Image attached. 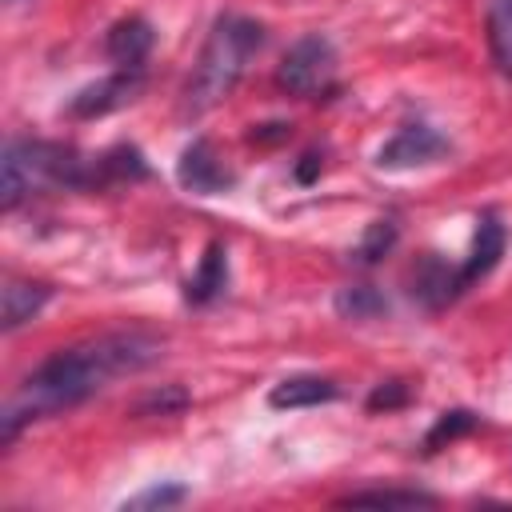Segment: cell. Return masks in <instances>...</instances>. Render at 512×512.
Listing matches in <instances>:
<instances>
[{"label":"cell","mask_w":512,"mask_h":512,"mask_svg":"<svg viewBox=\"0 0 512 512\" xmlns=\"http://www.w3.org/2000/svg\"><path fill=\"white\" fill-rule=\"evenodd\" d=\"M160 356H164V336H156L148 328L104 332V336H92V340L52 352L8 396V404L0 412V444L8 448L28 424L80 408L84 400L104 392L112 380L144 372Z\"/></svg>","instance_id":"obj_1"},{"label":"cell","mask_w":512,"mask_h":512,"mask_svg":"<svg viewBox=\"0 0 512 512\" xmlns=\"http://www.w3.org/2000/svg\"><path fill=\"white\" fill-rule=\"evenodd\" d=\"M264 24L240 12H224L212 20V32L196 56V68L184 84V116H204L212 112L220 100L232 96V88L240 84L248 60L264 48Z\"/></svg>","instance_id":"obj_2"},{"label":"cell","mask_w":512,"mask_h":512,"mask_svg":"<svg viewBox=\"0 0 512 512\" xmlns=\"http://www.w3.org/2000/svg\"><path fill=\"white\" fill-rule=\"evenodd\" d=\"M44 188H100L96 156H84L72 144L56 140L12 136L0 160V208L12 212Z\"/></svg>","instance_id":"obj_3"},{"label":"cell","mask_w":512,"mask_h":512,"mask_svg":"<svg viewBox=\"0 0 512 512\" xmlns=\"http://www.w3.org/2000/svg\"><path fill=\"white\" fill-rule=\"evenodd\" d=\"M276 84L288 96L300 100H320L336 88V44L320 32L300 36L276 64Z\"/></svg>","instance_id":"obj_4"},{"label":"cell","mask_w":512,"mask_h":512,"mask_svg":"<svg viewBox=\"0 0 512 512\" xmlns=\"http://www.w3.org/2000/svg\"><path fill=\"white\" fill-rule=\"evenodd\" d=\"M140 92H144V68H116L104 80L80 88L68 100V116L72 120H96V116H108V112L128 108Z\"/></svg>","instance_id":"obj_5"},{"label":"cell","mask_w":512,"mask_h":512,"mask_svg":"<svg viewBox=\"0 0 512 512\" xmlns=\"http://www.w3.org/2000/svg\"><path fill=\"white\" fill-rule=\"evenodd\" d=\"M448 152H452L448 136H440L432 124L416 120V124L396 128V136L376 152V164L380 168H420V164H436Z\"/></svg>","instance_id":"obj_6"},{"label":"cell","mask_w":512,"mask_h":512,"mask_svg":"<svg viewBox=\"0 0 512 512\" xmlns=\"http://www.w3.org/2000/svg\"><path fill=\"white\" fill-rule=\"evenodd\" d=\"M176 180L196 196H220V192H228L236 184V176L224 168V160L216 156L212 140H204V136L184 144V152L176 160Z\"/></svg>","instance_id":"obj_7"},{"label":"cell","mask_w":512,"mask_h":512,"mask_svg":"<svg viewBox=\"0 0 512 512\" xmlns=\"http://www.w3.org/2000/svg\"><path fill=\"white\" fill-rule=\"evenodd\" d=\"M500 256H504V224H500L492 212H484V216L476 220V236H472L468 260L456 268V284H460V292H468L476 280H484V276L500 264Z\"/></svg>","instance_id":"obj_8"},{"label":"cell","mask_w":512,"mask_h":512,"mask_svg":"<svg viewBox=\"0 0 512 512\" xmlns=\"http://www.w3.org/2000/svg\"><path fill=\"white\" fill-rule=\"evenodd\" d=\"M152 44H156V32H152V24L144 16H124L104 36V52H108V60L116 68H144Z\"/></svg>","instance_id":"obj_9"},{"label":"cell","mask_w":512,"mask_h":512,"mask_svg":"<svg viewBox=\"0 0 512 512\" xmlns=\"http://www.w3.org/2000/svg\"><path fill=\"white\" fill-rule=\"evenodd\" d=\"M48 300H52V288H48V284L8 276V280H4V292H0V328H4V332H16V328L28 324Z\"/></svg>","instance_id":"obj_10"},{"label":"cell","mask_w":512,"mask_h":512,"mask_svg":"<svg viewBox=\"0 0 512 512\" xmlns=\"http://www.w3.org/2000/svg\"><path fill=\"white\" fill-rule=\"evenodd\" d=\"M332 400H340V384L328 380V376H316V372L284 376L268 392L272 408H316V404H332Z\"/></svg>","instance_id":"obj_11"},{"label":"cell","mask_w":512,"mask_h":512,"mask_svg":"<svg viewBox=\"0 0 512 512\" xmlns=\"http://www.w3.org/2000/svg\"><path fill=\"white\" fill-rule=\"evenodd\" d=\"M412 296L424 304V308H444L460 296V284H456V268H448L444 260L436 256H424L420 268L412 272Z\"/></svg>","instance_id":"obj_12"},{"label":"cell","mask_w":512,"mask_h":512,"mask_svg":"<svg viewBox=\"0 0 512 512\" xmlns=\"http://www.w3.org/2000/svg\"><path fill=\"white\" fill-rule=\"evenodd\" d=\"M224 288H228V248H224L220 240H212V244L204 248V256H200V268L192 272L184 296H188L192 304H212Z\"/></svg>","instance_id":"obj_13"},{"label":"cell","mask_w":512,"mask_h":512,"mask_svg":"<svg viewBox=\"0 0 512 512\" xmlns=\"http://www.w3.org/2000/svg\"><path fill=\"white\" fill-rule=\"evenodd\" d=\"M488 44L504 76H512V0H488Z\"/></svg>","instance_id":"obj_14"},{"label":"cell","mask_w":512,"mask_h":512,"mask_svg":"<svg viewBox=\"0 0 512 512\" xmlns=\"http://www.w3.org/2000/svg\"><path fill=\"white\" fill-rule=\"evenodd\" d=\"M336 312L344 320H376V316L388 312V300L372 284H348V288L336 292Z\"/></svg>","instance_id":"obj_15"},{"label":"cell","mask_w":512,"mask_h":512,"mask_svg":"<svg viewBox=\"0 0 512 512\" xmlns=\"http://www.w3.org/2000/svg\"><path fill=\"white\" fill-rule=\"evenodd\" d=\"M396 240H400V224H396L392 216L372 220V224L364 228L360 244H356V264H380V260L396 248Z\"/></svg>","instance_id":"obj_16"},{"label":"cell","mask_w":512,"mask_h":512,"mask_svg":"<svg viewBox=\"0 0 512 512\" xmlns=\"http://www.w3.org/2000/svg\"><path fill=\"white\" fill-rule=\"evenodd\" d=\"M476 424H480V416H476L472 408L440 412V420H436V424L428 428V436H424V452H440V448H448L452 440H460V436L476 432Z\"/></svg>","instance_id":"obj_17"},{"label":"cell","mask_w":512,"mask_h":512,"mask_svg":"<svg viewBox=\"0 0 512 512\" xmlns=\"http://www.w3.org/2000/svg\"><path fill=\"white\" fill-rule=\"evenodd\" d=\"M336 504H400V508H416V504H436V496L420 492V488H356V492L340 496Z\"/></svg>","instance_id":"obj_18"},{"label":"cell","mask_w":512,"mask_h":512,"mask_svg":"<svg viewBox=\"0 0 512 512\" xmlns=\"http://www.w3.org/2000/svg\"><path fill=\"white\" fill-rule=\"evenodd\" d=\"M188 392L180 388V384H164V388H152L148 396H140L136 400V416H176V412H184L188 408Z\"/></svg>","instance_id":"obj_19"},{"label":"cell","mask_w":512,"mask_h":512,"mask_svg":"<svg viewBox=\"0 0 512 512\" xmlns=\"http://www.w3.org/2000/svg\"><path fill=\"white\" fill-rule=\"evenodd\" d=\"M412 400V384L408 380H380L368 392V412H396Z\"/></svg>","instance_id":"obj_20"},{"label":"cell","mask_w":512,"mask_h":512,"mask_svg":"<svg viewBox=\"0 0 512 512\" xmlns=\"http://www.w3.org/2000/svg\"><path fill=\"white\" fill-rule=\"evenodd\" d=\"M184 500H188V488H180V484H152V488L128 496L124 508H176Z\"/></svg>","instance_id":"obj_21"},{"label":"cell","mask_w":512,"mask_h":512,"mask_svg":"<svg viewBox=\"0 0 512 512\" xmlns=\"http://www.w3.org/2000/svg\"><path fill=\"white\" fill-rule=\"evenodd\" d=\"M248 136L260 140V144H276V140H288V136H292V124H260V128H252Z\"/></svg>","instance_id":"obj_22"},{"label":"cell","mask_w":512,"mask_h":512,"mask_svg":"<svg viewBox=\"0 0 512 512\" xmlns=\"http://www.w3.org/2000/svg\"><path fill=\"white\" fill-rule=\"evenodd\" d=\"M316 172H320V152H304L300 164H296V180H300V184H312Z\"/></svg>","instance_id":"obj_23"}]
</instances>
